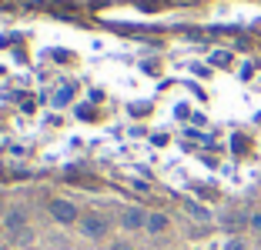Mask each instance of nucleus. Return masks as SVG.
<instances>
[{
	"instance_id": "nucleus-12",
	"label": "nucleus",
	"mask_w": 261,
	"mask_h": 250,
	"mask_svg": "<svg viewBox=\"0 0 261 250\" xmlns=\"http://www.w3.org/2000/svg\"><path fill=\"white\" fill-rule=\"evenodd\" d=\"M258 250H261V247H258Z\"/></svg>"
},
{
	"instance_id": "nucleus-6",
	"label": "nucleus",
	"mask_w": 261,
	"mask_h": 250,
	"mask_svg": "<svg viewBox=\"0 0 261 250\" xmlns=\"http://www.w3.org/2000/svg\"><path fill=\"white\" fill-rule=\"evenodd\" d=\"M185 210L191 213V217H198V220H211V213H207L201 204H194V200H188V204H185Z\"/></svg>"
},
{
	"instance_id": "nucleus-9",
	"label": "nucleus",
	"mask_w": 261,
	"mask_h": 250,
	"mask_svg": "<svg viewBox=\"0 0 261 250\" xmlns=\"http://www.w3.org/2000/svg\"><path fill=\"white\" fill-rule=\"evenodd\" d=\"M248 224H251L254 234H261V213H251V217H248Z\"/></svg>"
},
{
	"instance_id": "nucleus-2",
	"label": "nucleus",
	"mask_w": 261,
	"mask_h": 250,
	"mask_svg": "<svg viewBox=\"0 0 261 250\" xmlns=\"http://www.w3.org/2000/svg\"><path fill=\"white\" fill-rule=\"evenodd\" d=\"M50 213H54L57 224H81V213H77V207L70 204V200H54V204H50Z\"/></svg>"
},
{
	"instance_id": "nucleus-11",
	"label": "nucleus",
	"mask_w": 261,
	"mask_h": 250,
	"mask_svg": "<svg viewBox=\"0 0 261 250\" xmlns=\"http://www.w3.org/2000/svg\"><path fill=\"white\" fill-rule=\"evenodd\" d=\"M67 100H70V87H67V90H61V93H57V97H54V104H67Z\"/></svg>"
},
{
	"instance_id": "nucleus-8",
	"label": "nucleus",
	"mask_w": 261,
	"mask_h": 250,
	"mask_svg": "<svg viewBox=\"0 0 261 250\" xmlns=\"http://www.w3.org/2000/svg\"><path fill=\"white\" fill-rule=\"evenodd\" d=\"M224 250H248V243L241 240V237H231V240L224 243Z\"/></svg>"
},
{
	"instance_id": "nucleus-5",
	"label": "nucleus",
	"mask_w": 261,
	"mask_h": 250,
	"mask_svg": "<svg viewBox=\"0 0 261 250\" xmlns=\"http://www.w3.org/2000/svg\"><path fill=\"white\" fill-rule=\"evenodd\" d=\"M171 227V220H168V213H147V234H164V230Z\"/></svg>"
},
{
	"instance_id": "nucleus-10",
	"label": "nucleus",
	"mask_w": 261,
	"mask_h": 250,
	"mask_svg": "<svg viewBox=\"0 0 261 250\" xmlns=\"http://www.w3.org/2000/svg\"><path fill=\"white\" fill-rule=\"evenodd\" d=\"M108 250H134V247H130V243L127 240H114V243H111V247Z\"/></svg>"
},
{
	"instance_id": "nucleus-4",
	"label": "nucleus",
	"mask_w": 261,
	"mask_h": 250,
	"mask_svg": "<svg viewBox=\"0 0 261 250\" xmlns=\"http://www.w3.org/2000/svg\"><path fill=\"white\" fill-rule=\"evenodd\" d=\"M4 227H7L10 234H23V230H27V213H23L20 207L7 210V217H4Z\"/></svg>"
},
{
	"instance_id": "nucleus-7",
	"label": "nucleus",
	"mask_w": 261,
	"mask_h": 250,
	"mask_svg": "<svg viewBox=\"0 0 261 250\" xmlns=\"http://www.w3.org/2000/svg\"><path fill=\"white\" fill-rule=\"evenodd\" d=\"M211 64H218V67H228V64H231V53H228V50H215V53H211Z\"/></svg>"
},
{
	"instance_id": "nucleus-3",
	"label": "nucleus",
	"mask_w": 261,
	"mask_h": 250,
	"mask_svg": "<svg viewBox=\"0 0 261 250\" xmlns=\"http://www.w3.org/2000/svg\"><path fill=\"white\" fill-rule=\"evenodd\" d=\"M121 227L124 230H144L147 227V213L141 210V207H127V210L121 213Z\"/></svg>"
},
{
	"instance_id": "nucleus-1",
	"label": "nucleus",
	"mask_w": 261,
	"mask_h": 250,
	"mask_svg": "<svg viewBox=\"0 0 261 250\" xmlns=\"http://www.w3.org/2000/svg\"><path fill=\"white\" fill-rule=\"evenodd\" d=\"M81 234L91 237V240H100V237L108 234V220L100 217V213H87V217H81Z\"/></svg>"
}]
</instances>
